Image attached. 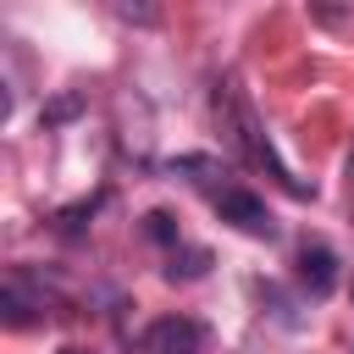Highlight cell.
<instances>
[{
    "label": "cell",
    "instance_id": "1",
    "mask_svg": "<svg viewBox=\"0 0 354 354\" xmlns=\"http://www.w3.org/2000/svg\"><path fill=\"white\" fill-rule=\"evenodd\" d=\"M210 122H216L221 144L232 149V160H243L249 171H266V183H271V188H282L288 199H315V183H304V177L277 155V144H271V133H266L260 111L249 105V94L238 88V77H232V72H227V77H216V88H210Z\"/></svg>",
    "mask_w": 354,
    "mask_h": 354
},
{
    "label": "cell",
    "instance_id": "2",
    "mask_svg": "<svg viewBox=\"0 0 354 354\" xmlns=\"http://www.w3.org/2000/svg\"><path fill=\"white\" fill-rule=\"evenodd\" d=\"M166 171L183 177L188 188H199V194L210 199V210H216L232 232L260 238V243H277V238H282V227H277V216L266 210V199H260L254 188H243V183L232 177V166H221L216 155H171Z\"/></svg>",
    "mask_w": 354,
    "mask_h": 354
},
{
    "label": "cell",
    "instance_id": "3",
    "mask_svg": "<svg viewBox=\"0 0 354 354\" xmlns=\"http://www.w3.org/2000/svg\"><path fill=\"white\" fill-rule=\"evenodd\" d=\"M50 315H61V293L44 282V271L11 266L6 282H0V321H6L11 332H22V326H39V321H50Z\"/></svg>",
    "mask_w": 354,
    "mask_h": 354
},
{
    "label": "cell",
    "instance_id": "4",
    "mask_svg": "<svg viewBox=\"0 0 354 354\" xmlns=\"http://www.w3.org/2000/svg\"><path fill=\"white\" fill-rule=\"evenodd\" d=\"M138 354H205L210 348V326L199 315H155L138 337H133Z\"/></svg>",
    "mask_w": 354,
    "mask_h": 354
},
{
    "label": "cell",
    "instance_id": "5",
    "mask_svg": "<svg viewBox=\"0 0 354 354\" xmlns=\"http://www.w3.org/2000/svg\"><path fill=\"white\" fill-rule=\"evenodd\" d=\"M293 277H299V288H304L310 299H326V293L337 288V254H332L326 243L304 238V243H299V260H293Z\"/></svg>",
    "mask_w": 354,
    "mask_h": 354
},
{
    "label": "cell",
    "instance_id": "6",
    "mask_svg": "<svg viewBox=\"0 0 354 354\" xmlns=\"http://www.w3.org/2000/svg\"><path fill=\"white\" fill-rule=\"evenodd\" d=\"M166 282H199L205 271H210V249H199V243H177L171 254H166Z\"/></svg>",
    "mask_w": 354,
    "mask_h": 354
},
{
    "label": "cell",
    "instance_id": "7",
    "mask_svg": "<svg viewBox=\"0 0 354 354\" xmlns=\"http://www.w3.org/2000/svg\"><path fill=\"white\" fill-rule=\"evenodd\" d=\"M144 238H149V243H160V249L171 254V249L183 243V227H177V216H171V210H144Z\"/></svg>",
    "mask_w": 354,
    "mask_h": 354
},
{
    "label": "cell",
    "instance_id": "8",
    "mask_svg": "<svg viewBox=\"0 0 354 354\" xmlns=\"http://www.w3.org/2000/svg\"><path fill=\"white\" fill-rule=\"evenodd\" d=\"M77 105H83L77 94H61V100H55V105L44 111V122H66V116H77Z\"/></svg>",
    "mask_w": 354,
    "mask_h": 354
},
{
    "label": "cell",
    "instance_id": "9",
    "mask_svg": "<svg viewBox=\"0 0 354 354\" xmlns=\"http://www.w3.org/2000/svg\"><path fill=\"white\" fill-rule=\"evenodd\" d=\"M55 354H94V348H83V343H66V348H55Z\"/></svg>",
    "mask_w": 354,
    "mask_h": 354
}]
</instances>
